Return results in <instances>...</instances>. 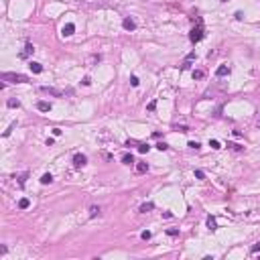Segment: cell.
I'll return each mask as SVG.
<instances>
[{"label":"cell","instance_id":"1","mask_svg":"<svg viewBox=\"0 0 260 260\" xmlns=\"http://www.w3.org/2000/svg\"><path fill=\"white\" fill-rule=\"evenodd\" d=\"M2 82H10V84H27L29 77L22 75V73H12V71H6L2 73Z\"/></svg>","mask_w":260,"mask_h":260},{"label":"cell","instance_id":"2","mask_svg":"<svg viewBox=\"0 0 260 260\" xmlns=\"http://www.w3.org/2000/svg\"><path fill=\"white\" fill-rule=\"evenodd\" d=\"M189 39L193 41V43H197V41H201L203 39V25H201V20H199V25L189 33Z\"/></svg>","mask_w":260,"mask_h":260},{"label":"cell","instance_id":"3","mask_svg":"<svg viewBox=\"0 0 260 260\" xmlns=\"http://www.w3.org/2000/svg\"><path fill=\"white\" fill-rule=\"evenodd\" d=\"M86 163H87L86 155H82V152H75V155H73V167H75V169H82Z\"/></svg>","mask_w":260,"mask_h":260},{"label":"cell","instance_id":"4","mask_svg":"<svg viewBox=\"0 0 260 260\" xmlns=\"http://www.w3.org/2000/svg\"><path fill=\"white\" fill-rule=\"evenodd\" d=\"M61 33H63V37H71V35L75 33V25H73V22H67V25L61 29Z\"/></svg>","mask_w":260,"mask_h":260},{"label":"cell","instance_id":"5","mask_svg":"<svg viewBox=\"0 0 260 260\" xmlns=\"http://www.w3.org/2000/svg\"><path fill=\"white\" fill-rule=\"evenodd\" d=\"M195 59V51H191L187 57H185V61H183V65H181V69H189L191 67V61Z\"/></svg>","mask_w":260,"mask_h":260},{"label":"cell","instance_id":"6","mask_svg":"<svg viewBox=\"0 0 260 260\" xmlns=\"http://www.w3.org/2000/svg\"><path fill=\"white\" fill-rule=\"evenodd\" d=\"M228 73H230V67H228L226 63H223V65H219V67L216 69V75H217V77H223V75H228Z\"/></svg>","mask_w":260,"mask_h":260},{"label":"cell","instance_id":"7","mask_svg":"<svg viewBox=\"0 0 260 260\" xmlns=\"http://www.w3.org/2000/svg\"><path fill=\"white\" fill-rule=\"evenodd\" d=\"M122 27H124L126 31H134V29H136V22H134L132 18H124V20H122Z\"/></svg>","mask_w":260,"mask_h":260},{"label":"cell","instance_id":"8","mask_svg":"<svg viewBox=\"0 0 260 260\" xmlns=\"http://www.w3.org/2000/svg\"><path fill=\"white\" fill-rule=\"evenodd\" d=\"M29 69H31L33 73H41V71H43V65L37 63V61H31V63H29Z\"/></svg>","mask_w":260,"mask_h":260},{"label":"cell","instance_id":"9","mask_svg":"<svg viewBox=\"0 0 260 260\" xmlns=\"http://www.w3.org/2000/svg\"><path fill=\"white\" fill-rule=\"evenodd\" d=\"M45 93H51V96H55V98H59V96H63V91L61 89H55V87H41Z\"/></svg>","mask_w":260,"mask_h":260},{"label":"cell","instance_id":"10","mask_svg":"<svg viewBox=\"0 0 260 260\" xmlns=\"http://www.w3.org/2000/svg\"><path fill=\"white\" fill-rule=\"evenodd\" d=\"M87 212H89V217H98L100 214H102V207H100V205H89Z\"/></svg>","mask_w":260,"mask_h":260},{"label":"cell","instance_id":"11","mask_svg":"<svg viewBox=\"0 0 260 260\" xmlns=\"http://www.w3.org/2000/svg\"><path fill=\"white\" fill-rule=\"evenodd\" d=\"M150 209H155V203H152V201H148V203H142L138 212H140V214H146V212H150Z\"/></svg>","mask_w":260,"mask_h":260},{"label":"cell","instance_id":"12","mask_svg":"<svg viewBox=\"0 0 260 260\" xmlns=\"http://www.w3.org/2000/svg\"><path fill=\"white\" fill-rule=\"evenodd\" d=\"M33 51H35V47H33V45H31V43H27V45H25V51L20 53V57L25 59V57H29V55H31Z\"/></svg>","mask_w":260,"mask_h":260},{"label":"cell","instance_id":"13","mask_svg":"<svg viewBox=\"0 0 260 260\" xmlns=\"http://www.w3.org/2000/svg\"><path fill=\"white\" fill-rule=\"evenodd\" d=\"M37 108H39L41 112H51V104H49V102H43V100L37 104Z\"/></svg>","mask_w":260,"mask_h":260},{"label":"cell","instance_id":"14","mask_svg":"<svg viewBox=\"0 0 260 260\" xmlns=\"http://www.w3.org/2000/svg\"><path fill=\"white\" fill-rule=\"evenodd\" d=\"M41 183H43V185H49V183H53V175H51V173H45L43 177H41Z\"/></svg>","mask_w":260,"mask_h":260},{"label":"cell","instance_id":"15","mask_svg":"<svg viewBox=\"0 0 260 260\" xmlns=\"http://www.w3.org/2000/svg\"><path fill=\"white\" fill-rule=\"evenodd\" d=\"M136 171H138V173H146V171H148V163H138V165H136Z\"/></svg>","mask_w":260,"mask_h":260},{"label":"cell","instance_id":"16","mask_svg":"<svg viewBox=\"0 0 260 260\" xmlns=\"http://www.w3.org/2000/svg\"><path fill=\"white\" fill-rule=\"evenodd\" d=\"M207 228H209V230H212V232H214V230H216L217 228V223H216V217H207Z\"/></svg>","mask_w":260,"mask_h":260},{"label":"cell","instance_id":"17","mask_svg":"<svg viewBox=\"0 0 260 260\" xmlns=\"http://www.w3.org/2000/svg\"><path fill=\"white\" fill-rule=\"evenodd\" d=\"M6 106H8V108H18V106H20V102H18V100H14V98H10V100L6 102Z\"/></svg>","mask_w":260,"mask_h":260},{"label":"cell","instance_id":"18","mask_svg":"<svg viewBox=\"0 0 260 260\" xmlns=\"http://www.w3.org/2000/svg\"><path fill=\"white\" fill-rule=\"evenodd\" d=\"M228 148H232V150H236V152L244 150V146H240V144H236V142H228Z\"/></svg>","mask_w":260,"mask_h":260},{"label":"cell","instance_id":"19","mask_svg":"<svg viewBox=\"0 0 260 260\" xmlns=\"http://www.w3.org/2000/svg\"><path fill=\"white\" fill-rule=\"evenodd\" d=\"M29 205H31V201H29V199H27V197H22V199H20V201H18V207H20V209H27V207H29Z\"/></svg>","mask_w":260,"mask_h":260},{"label":"cell","instance_id":"20","mask_svg":"<svg viewBox=\"0 0 260 260\" xmlns=\"http://www.w3.org/2000/svg\"><path fill=\"white\" fill-rule=\"evenodd\" d=\"M122 163H124V165H132V163H134V157H132V155H124V157H122Z\"/></svg>","mask_w":260,"mask_h":260},{"label":"cell","instance_id":"21","mask_svg":"<svg viewBox=\"0 0 260 260\" xmlns=\"http://www.w3.org/2000/svg\"><path fill=\"white\" fill-rule=\"evenodd\" d=\"M191 75H193V79H201V77H203V71H201V69H195Z\"/></svg>","mask_w":260,"mask_h":260},{"label":"cell","instance_id":"22","mask_svg":"<svg viewBox=\"0 0 260 260\" xmlns=\"http://www.w3.org/2000/svg\"><path fill=\"white\" fill-rule=\"evenodd\" d=\"M146 110H148V112H155V110H157V100H152V102H148V106H146Z\"/></svg>","mask_w":260,"mask_h":260},{"label":"cell","instance_id":"23","mask_svg":"<svg viewBox=\"0 0 260 260\" xmlns=\"http://www.w3.org/2000/svg\"><path fill=\"white\" fill-rule=\"evenodd\" d=\"M148 150H150V146H148V144H138V152H142V155H144V152H148Z\"/></svg>","mask_w":260,"mask_h":260},{"label":"cell","instance_id":"24","mask_svg":"<svg viewBox=\"0 0 260 260\" xmlns=\"http://www.w3.org/2000/svg\"><path fill=\"white\" fill-rule=\"evenodd\" d=\"M140 238H142V240H144V242H146V240H150V238H152V234H150V232H148V230H144V232H142V234H140Z\"/></svg>","mask_w":260,"mask_h":260},{"label":"cell","instance_id":"25","mask_svg":"<svg viewBox=\"0 0 260 260\" xmlns=\"http://www.w3.org/2000/svg\"><path fill=\"white\" fill-rule=\"evenodd\" d=\"M209 146H212L214 150H219V148H221V144H219L217 140H209Z\"/></svg>","mask_w":260,"mask_h":260},{"label":"cell","instance_id":"26","mask_svg":"<svg viewBox=\"0 0 260 260\" xmlns=\"http://www.w3.org/2000/svg\"><path fill=\"white\" fill-rule=\"evenodd\" d=\"M157 148H159V150H163V152H165V150H167V148H169V144H167V142H159V144H157Z\"/></svg>","mask_w":260,"mask_h":260},{"label":"cell","instance_id":"27","mask_svg":"<svg viewBox=\"0 0 260 260\" xmlns=\"http://www.w3.org/2000/svg\"><path fill=\"white\" fill-rule=\"evenodd\" d=\"M138 84H140V82H138V77H136V75H132V77H130V86H132V87H136Z\"/></svg>","mask_w":260,"mask_h":260},{"label":"cell","instance_id":"28","mask_svg":"<svg viewBox=\"0 0 260 260\" xmlns=\"http://www.w3.org/2000/svg\"><path fill=\"white\" fill-rule=\"evenodd\" d=\"M195 177H197V179H205V173H203L201 169H195Z\"/></svg>","mask_w":260,"mask_h":260},{"label":"cell","instance_id":"29","mask_svg":"<svg viewBox=\"0 0 260 260\" xmlns=\"http://www.w3.org/2000/svg\"><path fill=\"white\" fill-rule=\"evenodd\" d=\"M250 252H252V254H256V252H260V242H256V244H254V246L250 248Z\"/></svg>","mask_w":260,"mask_h":260},{"label":"cell","instance_id":"30","mask_svg":"<svg viewBox=\"0 0 260 260\" xmlns=\"http://www.w3.org/2000/svg\"><path fill=\"white\" fill-rule=\"evenodd\" d=\"M14 126H16V122H12V124L8 126V130H4V136H8V134H10V132L14 130Z\"/></svg>","mask_w":260,"mask_h":260},{"label":"cell","instance_id":"31","mask_svg":"<svg viewBox=\"0 0 260 260\" xmlns=\"http://www.w3.org/2000/svg\"><path fill=\"white\" fill-rule=\"evenodd\" d=\"M167 234H169V236H179V230H175V228H171V230H167Z\"/></svg>","mask_w":260,"mask_h":260},{"label":"cell","instance_id":"32","mask_svg":"<svg viewBox=\"0 0 260 260\" xmlns=\"http://www.w3.org/2000/svg\"><path fill=\"white\" fill-rule=\"evenodd\" d=\"M189 148H193V150H197V148H199V142H195V140H191V142H189Z\"/></svg>","mask_w":260,"mask_h":260},{"label":"cell","instance_id":"33","mask_svg":"<svg viewBox=\"0 0 260 260\" xmlns=\"http://www.w3.org/2000/svg\"><path fill=\"white\" fill-rule=\"evenodd\" d=\"M25 179H27V173H22L20 175V179H18V185H20V187L25 185Z\"/></svg>","mask_w":260,"mask_h":260},{"label":"cell","instance_id":"34","mask_svg":"<svg viewBox=\"0 0 260 260\" xmlns=\"http://www.w3.org/2000/svg\"><path fill=\"white\" fill-rule=\"evenodd\" d=\"M82 84H84V86H89V84H91V79H89V77H84V79H82Z\"/></svg>","mask_w":260,"mask_h":260},{"label":"cell","instance_id":"35","mask_svg":"<svg viewBox=\"0 0 260 260\" xmlns=\"http://www.w3.org/2000/svg\"><path fill=\"white\" fill-rule=\"evenodd\" d=\"M61 132H63V130H61V128H53V134H55V136H59Z\"/></svg>","mask_w":260,"mask_h":260},{"label":"cell","instance_id":"36","mask_svg":"<svg viewBox=\"0 0 260 260\" xmlns=\"http://www.w3.org/2000/svg\"><path fill=\"white\" fill-rule=\"evenodd\" d=\"M258 128H260V120H258Z\"/></svg>","mask_w":260,"mask_h":260},{"label":"cell","instance_id":"37","mask_svg":"<svg viewBox=\"0 0 260 260\" xmlns=\"http://www.w3.org/2000/svg\"><path fill=\"white\" fill-rule=\"evenodd\" d=\"M221 2H226V0H221Z\"/></svg>","mask_w":260,"mask_h":260}]
</instances>
